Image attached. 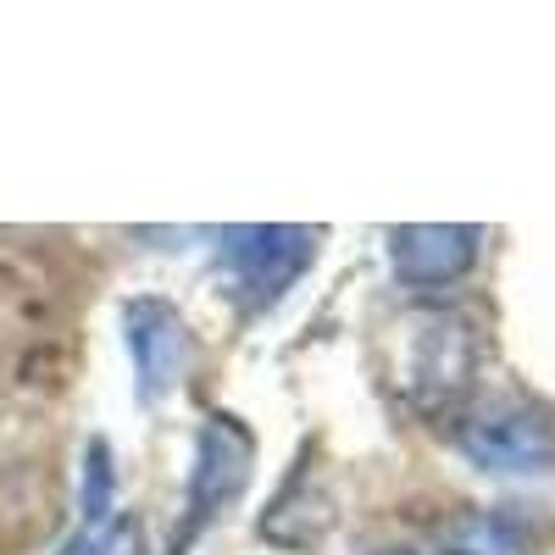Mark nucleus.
<instances>
[{"label": "nucleus", "mask_w": 555, "mask_h": 555, "mask_svg": "<svg viewBox=\"0 0 555 555\" xmlns=\"http://www.w3.org/2000/svg\"><path fill=\"white\" fill-rule=\"evenodd\" d=\"M483 339L473 328V317H461L455 306H411L395 322V366L389 378L400 400L423 416H455L467 405L478 384Z\"/></svg>", "instance_id": "f257e3e1"}, {"label": "nucleus", "mask_w": 555, "mask_h": 555, "mask_svg": "<svg viewBox=\"0 0 555 555\" xmlns=\"http://www.w3.org/2000/svg\"><path fill=\"white\" fill-rule=\"evenodd\" d=\"M455 444L478 473L494 478H544L555 473V416L528 395H494L489 405L455 423Z\"/></svg>", "instance_id": "f03ea898"}, {"label": "nucleus", "mask_w": 555, "mask_h": 555, "mask_svg": "<svg viewBox=\"0 0 555 555\" xmlns=\"http://www.w3.org/2000/svg\"><path fill=\"white\" fill-rule=\"evenodd\" d=\"M250 467H256V439L240 416L211 411L195 439V467H190V494H183V528L172 533V555H183L206 522H217L228 505L250 489Z\"/></svg>", "instance_id": "7ed1b4c3"}, {"label": "nucleus", "mask_w": 555, "mask_h": 555, "mask_svg": "<svg viewBox=\"0 0 555 555\" xmlns=\"http://www.w3.org/2000/svg\"><path fill=\"white\" fill-rule=\"evenodd\" d=\"M317 234L311 228H228L222 234V272L250 311L272 306L295 278L311 267Z\"/></svg>", "instance_id": "20e7f679"}, {"label": "nucleus", "mask_w": 555, "mask_h": 555, "mask_svg": "<svg viewBox=\"0 0 555 555\" xmlns=\"http://www.w3.org/2000/svg\"><path fill=\"white\" fill-rule=\"evenodd\" d=\"M122 339L133 356V378H139V400L156 405L167 400L195 366V339L183 328V317L156 300V295H139L122 306Z\"/></svg>", "instance_id": "39448f33"}, {"label": "nucleus", "mask_w": 555, "mask_h": 555, "mask_svg": "<svg viewBox=\"0 0 555 555\" xmlns=\"http://www.w3.org/2000/svg\"><path fill=\"white\" fill-rule=\"evenodd\" d=\"M483 250V228L473 222H411L389 228V267L411 289H444L467 278Z\"/></svg>", "instance_id": "423d86ee"}, {"label": "nucleus", "mask_w": 555, "mask_h": 555, "mask_svg": "<svg viewBox=\"0 0 555 555\" xmlns=\"http://www.w3.org/2000/svg\"><path fill=\"white\" fill-rule=\"evenodd\" d=\"M328 528H334V494L311 478V467H300L284 489H278V500L261 517V539L278 544V550H311V544L328 539Z\"/></svg>", "instance_id": "0eeeda50"}, {"label": "nucleus", "mask_w": 555, "mask_h": 555, "mask_svg": "<svg viewBox=\"0 0 555 555\" xmlns=\"http://www.w3.org/2000/svg\"><path fill=\"white\" fill-rule=\"evenodd\" d=\"M533 539L512 512H461L439 533V555H528Z\"/></svg>", "instance_id": "6e6552de"}, {"label": "nucleus", "mask_w": 555, "mask_h": 555, "mask_svg": "<svg viewBox=\"0 0 555 555\" xmlns=\"http://www.w3.org/2000/svg\"><path fill=\"white\" fill-rule=\"evenodd\" d=\"M117 505V467H112V444L89 439L83 450V528H106Z\"/></svg>", "instance_id": "1a4fd4ad"}, {"label": "nucleus", "mask_w": 555, "mask_h": 555, "mask_svg": "<svg viewBox=\"0 0 555 555\" xmlns=\"http://www.w3.org/2000/svg\"><path fill=\"white\" fill-rule=\"evenodd\" d=\"M128 539H133V528L112 517L106 528H78V533L62 544V555H122Z\"/></svg>", "instance_id": "9d476101"}, {"label": "nucleus", "mask_w": 555, "mask_h": 555, "mask_svg": "<svg viewBox=\"0 0 555 555\" xmlns=\"http://www.w3.org/2000/svg\"><path fill=\"white\" fill-rule=\"evenodd\" d=\"M373 555H416V550H373Z\"/></svg>", "instance_id": "9b49d317"}]
</instances>
